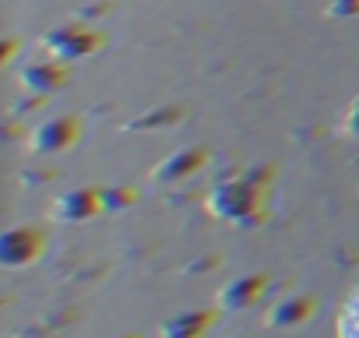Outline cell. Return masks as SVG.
Wrapping results in <instances>:
<instances>
[]
</instances>
